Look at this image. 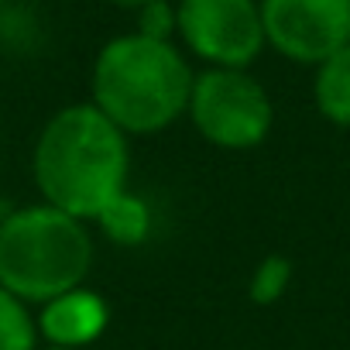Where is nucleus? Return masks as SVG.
<instances>
[{"instance_id": "nucleus-1", "label": "nucleus", "mask_w": 350, "mask_h": 350, "mask_svg": "<svg viewBox=\"0 0 350 350\" xmlns=\"http://www.w3.org/2000/svg\"><path fill=\"white\" fill-rule=\"evenodd\" d=\"M31 175L42 203L96 224L127 193L131 137L90 100L55 110L35 137Z\"/></svg>"}, {"instance_id": "nucleus-2", "label": "nucleus", "mask_w": 350, "mask_h": 350, "mask_svg": "<svg viewBox=\"0 0 350 350\" xmlns=\"http://www.w3.org/2000/svg\"><path fill=\"white\" fill-rule=\"evenodd\" d=\"M193 79L179 42L127 31L100 45L90 69V103L127 137H151L186 117Z\"/></svg>"}, {"instance_id": "nucleus-3", "label": "nucleus", "mask_w": 350, "mask_h": 350, "mask_svg": "<svg viewBox=\"0 0 350 350\" xmlns=\"http://www.w3.org/2000/svg\"><path fill=\"white\" fill-rule=\"evenodd\" d=\"M93 268L90 224L49 206L28 203L0 213V285L28 306L86 285Z\"/></svg>"}, {"instance_id": "nucleus-4", "label": "nucleus", "mask_w": 350, "mask_h": 350, "mask_svg": "<svg viewBox=\"0 0 350 350\" xmlns=\"http://www.w3.org/2000/svg\"><path fill=\"white\" fill-rule=\"evenodd\" d=\"M186 117L206 144L220 151H251L268 141L275 127V103L247 69L206 66L193 79Z\"/></svg>"}, {"instance_id": "nucleus-5", "label": "nucleus", "mask_w": 350, "mask_h": 350, "mask_svg": "<svg viewBox=\"0 0 350 350\" xmlns=\"http://www.w3.org/2000/svg\"><path fill=\"white\" fill-rule=\"evenodd\" d=\"M175 38L213 69H251L268 49L258 0H175Z\"/></svg>"}, {"instance_id": "nucleus-6", "label": "nucleus", "mask_w": 350, "mask_h": 350, "mask_svg": "<svg viewBox=\"0 0 350 350\" xmlns=\"http://www.w3.org/2000/svg\"><path fill=\"white\" fill-rule=\"evenodd\" d=\"M265 42L288 62L319 66L350 45V0H258Z\"/></svg>"}, {"instance_id": "nucleus-7", "label": "nucleus", "mask_w": 350, "mask_h": 350, "mask_svg": "<svg viewBox=\"0 0 350 350\" xmlns=\"http://www.w3.org/2000/svg\"><path fill=\"white\" fill-rule=\"evenodd\" d=\"M38 340L52 347H93L107 326H110V306L96 288H69L45 306H38L35 316Z\"/></svg>"}, {"instance_id": "nucleus-8", "label": "nucleus", "mask_w": 350, "mask_h": 350, "mask_svg": "<svg viewBox=\"0 0 350 350\" xmlns=\"http://www.w3.org/2000/svg\"><path fill=\"white\" fill-rule=\"evenodd\" d=\"M312 103L326 124L350 131V45L312 69Z\"/></svg>"}, {"instance_id": "nucleus-9", "label": "nucleus", "mask_w": 350, "mask_h": 350, "mask_svg": "<svg viewBox=\"0 0 350 350\" xmlns=\"http://www.w3.org/2000/svg\"><path fill=\"white\" fill-rule=\"evenodd\" d=\"M96 227L113 241V244H141L151 234V210L141 196L131 189L107 206V213L96 220Z\"/></svg>"}, {"instance_id": "nucleus-10", "label": "nucleus", "mask_w": 350, "mask_h": 350, "mask_svg": "<svg viewBox=\"0 0 350 350\" xmlns=\"http://www.w3.org/2000/svg\"><path fill=\"white\" fill-rule=\"evenodd\" d=\"M38 343L31 306L0 285V350H38Z\"/></svg>"}, {"instance_id": "nucleus-11", "label": "nucleus", "mask_w": 350, "mask_h": 350, "mask_svg": "<svg viewBox=\"0 0 350 350\" xmlns=\"http://www.w3.org/2000/svg\"><path fill=\"white\" fill-rule=\"evenodd\" d=\"M292 278H295L292 258H285V254H268V258H261V261L254 265L251 282H247V295H251L254 306H275V302L288 292Z\"/></svg>"}, {"instance_id": "nucleus-12", "label": "nucleus", "mask_w": 350, "mask_h": 350, "mask_svg": "<svg viewBox=\"0 0 350 350\" xmlns=\"http://www.w3.org/2000/svg\"><path fill=\"white\" fill-rule=\"evenodd\" d=\"M148 38H168L175 42V4L172 0H161V4H148L137 11V28Z\"/></svg>"}, {"instance_id": "nucleus-13", "label": "nucleus", "mask_w": 350, "mask_h": 350, "mask_svg": "<svg viewBox=\"0 0 350 350\" xmlns=\"http://www.w3.org/2000/svg\"><path fill=\"white\" fill-rule=\"evenodd\" d=\"M107 4H113V8H120V11H141V8H148V4H161V0H107Z\"/></svg>"}, {"instance_id": "nucleus-14", "label": "nucleus", "mask_w": 350, "mask_h": 350, "mask_svg": "<svg viewBox=\"0 0 350 350\" xmlns=\"http://www.w3.org/2000/svg\"><path fill=\"white\" fill-rule=\"evenodd\" d=\"M38 350H93V347H52V343H38Z\"/></svg>"}, {"instance_id": "nucleus-15", "label": "nucleus", "mask_w": 350, "mask_h": 350, "mask_svg": "<svg viewBox=\"0 0 350 350\" xmlns=\"http://www.w3.org/2000/svg\"><path fill=\"white\" fill-rule=\"evenodd\" d=\"M0 8H4V0H0Z\"/></svg>"}]
</instances>
